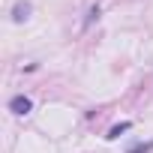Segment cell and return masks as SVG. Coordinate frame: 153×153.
Wrapping results in <instances>:
<instances>
[{
  "mask_svg": "<svg viewBox=\"0 0 153 153\" xmlns=\"http://www.w3.org/2000/svg\"><path fill=\"white\" fill-rule=\"evenodd\" d=\"M150 150H153V144H150V141H144V144H135V147H129L126 153H150Z\"/></svg>",
  "mask_w": 153,
  "mask_h": 153,
  "instance_id": "obj_3",
  "label": "cell"
},
{
  "mask_svg": "<svg viewBox=\"0 0 153 153\" xmlns=\"http://www.w3.org/2000/svg\"><path fill=\"white\" fill-rule=\"evenodd\" d=\"M30 15V3H15V9H12V18L15 21H24Z\"/></svg>",
  "mask_w": 153,
  "mask_h": 153,
  "instance_id": "obj_2",
  "label": "cell"
},
{
  "mask_svg": "<svg viewBox=\"0 0 153 153\" xmlns=\"http://www.w3.org/2000/svg\"><path fill=\"white\" fill-rule=\"evenodd\" d=\"M9 108H12L15 114H30V108H33V102H30V96H15V99L9 102Z\"/></svg>",
  "mask_w": 153,
  "mask_h": 153,
  "instance_id": "obj_1",
  "label": "cell"
},
{
  "mask_svg": "<svg viewBox=\"0 0 153 153\" xmlns=\"http://www.w3.org/2000/svg\"><path fill=\"white\" fill-rule=\"evenodd\" d=\"M126 129H129V123H120V126H114V129L108 132V138H117V135H120V132H126Z\"/></svg>",
  "mask_w": 153,
  "mask_h": 153,
  "instance_id": "obj_4",
  "label": "cell"
}]
</instances>
